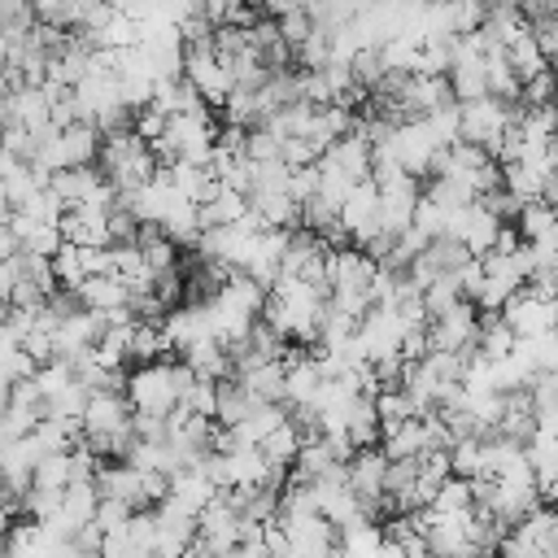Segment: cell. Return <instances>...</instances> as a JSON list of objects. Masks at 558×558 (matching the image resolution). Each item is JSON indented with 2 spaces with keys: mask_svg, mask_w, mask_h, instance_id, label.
Masks as SVG:
<instances>
[{
  "mask_svg": "<svg viewBox=\"0 0 558 558\" xmlns=\"http://www.w3.org/2000/svg\"><path fill=\"white\" fill-rule=\"evenodd\" d=\"M327 296L318 283L279 270V279L270 283V301H266V318L292 340V344H318L323 323H327Z\"/></svg>",
  "mask_w": 558,
  "mask_h": 558,
  "instance_id": "cell-1",
  "label": "cell"
},
{
  "mask_svg": "<svg viewBox=\"0 0 558 558\" xmlns=\"http://www.w3.org/2000/svg\"><path fill=\"white\" fill-rule=\"evenodd\" d=\"M192 379H196V371H192L187 357H179V362H161V357L157 362H140L126 375V397L144 414H170V410H179V401H183Z\"/></svg>",
  "mask_w": 558,
  "mask_h": 558,
  "instance_id": "cell-2",
  "label": "cell"
},
{
  "mask_svg": "<svg viewBox=\"0 0 558 558\" xmlns=\"http://www.w3.org/2000/svg\"><path fill=\"white\" fill-rule=\"evenodd\" d=\"M100 166L118 192H135L161 170V157L153 140H144L135 126H118V131H105L100 140Z\"/></svg>",
  "mask_w": 558,
  "mask_h": 558,
  "instance_id": "cell-3",
  "label": "cell"
},
{
  "mask_svg": "<svg viewBox=\"0 0 558 558\" xmlns=\"http://www.w3.org/2000/svg\"><path fill=\"white\" fill-rule=\"evenodd\" d=\"M214 144H218V126H214L209 109H201V113H170L166 131L153 140L161 166H174V161H209L214 157Z\"/></svg>",
  "mask_w": 558,
  "mask_h": 558,
  "instance_id": "cell-4",
  "label": "cell"
},
{
  "mask_svg": "<svg viewBox=\"0 0 558 558\" xmlns=\"http://www.w3.org/2000/svg\"><path fill=\"white\" fill-rule=\"evenodd\" d=\"M100 126H92L87 118L70 122V126H57L44 144H39V157L35 166L44 170H65V166H87V161H100Z\"/></svg>",
  "mask_w": 558,
  "mask_h": 558,
  "instance_id": "cell-5",
  "label": "cell"
},
{
  "mask_svg": "<svg viewBox=\"0 0 558 558\" xmlns=\"http://www.w3.org/2000/svg\"><path fill=\"white\" fill-rule=\"evenodd\" d=\"M514 105L519 100H501L493 92L488 96H475V100H462V140L484 144L488 153H497L501 140L514 126Z\"/></svg>",
  "mask_w": 558,
  "mask_h": 558,
  "instance_id": "cell-6",
  "label": "cell"
},
{
  "mask_svg": "<svg viewBox=\"0 0 558 558\" xmlns=\"http://www.w3.org/2000/svg\"><path fill=\"white\" fill-rule=\"evenodd\" d=\"M240 532H244V510L227 493H218L201 510V532H196L192 554H235L240 549Z\"/></svg>",
  "mask_w": 558,
  "mask_h": 558,
  "instance_id": "cell-7",
  "label": "cell"
},
{
  "mask_svg": "<svg viewBox=\"0 0 558 558\" xmlns=\"http://www.w3.org/2000/svg\"><path fill=\"white\" fill-rule=\"evenodd\" d=\"M388 466H392V458L384 453V445H362V449H353V458H349V480H353V488H357V497L366 501L371 514L392 510V497H388Z\"/></svg>",
  "mask_w": 558,
  "mask_h": 558,
  "instance_id": "cell-8",
  "label": "cell"
},
{
  "mask_svg": "<svg viewBox=\"0 0 558 558\" xmlns=\"http://www.w3.org/2000/svg\"><path fill=\"white\" fill-rule=\"evenodd\" d=\"M183 74L196 83V92H201L209 105H222V100L231 96V87H235V78H231V65L218 57V44H214V35H209V39H196V44H187V65H183Z\"/></svg>",
  "mask_w": 558,
  "mask_h": 558,
  "instance_id": "cell-9",
  "label": "cell"
},
{
  "mask_svg": "<svg viewBox=\"0 0 558 558\" xmlns=\"http://www.w3.org/2000/svg\"><path fill=\"white\" fill-rule=\"evenodd\" d=\"M379 209H384V196H379V183H375V179H362V183L344 196L340 227L349 231V240H353V244H366L371 235H379V231H384Z\"/></svg>",
  "mask_w": 558,
  "mask_h": 558,
  "instance_id": "cell-10",
  "label": "cell"
},
{
  "mask_svg": "<svg viewBox=\"0 0 558 558\" xmlns=\"http://www.w3.org/2000/svg\"><path fill=\"white\" fill-rule=\"evenodd\" d=\"M449 235H458L475 257H484V253L497 244V235H501V214H497L488 201H471V205L453 209Z\"/></svg>",
  "mask_w": 558,
  "mask_h": 558,
  "instance_id": "cell-11",
  "label": "cell"
},
{
  "mask_svg": "<svg viewBox=\"0 0 558 558\" xmlns=\"http://www.w3.org/2000/svg\"><path fill=\"white\" fill-rule=\"evenodd\" d=\"M501 318L519 331V336H541V331H554L558 327V301L536 292V288H519L506 305H501Z\"/></svg>",
  "mask_w": 558,
  "mask_h": 558,
  "instance_id": "cell-12",
  "label": "cell"
},
{
  "mask_svg": "<svg viewBox=\"0 0 558 558\" xmlns=\"http://www.w3.org/2000/svg\"><path fill=\"white\" fill-rule=\"evenodd\" d=\"M475 301H458L453 310L432 318V349H449V353H475L480 340V318H475Z\"/></svg>",
  "mask_w": 558,
  "mask_h": 558,
  "instance_id": "cell-13",
  "label": "cell"
},
{
  "mask_svg": "<svg viewBox=\"0 0 558 558\" xmlns=\"http://www.w3.org/2000/svg\"><path fill=\"white\" fill-rule=\"evenodd\" d=\"M405 318L397 314V305H371L366 310V318L357 323V336H362V349H366V357L375 362V357H388V353H401V344H405Z\"/></svg>",
  "mask_w": 558,
  "mask_h": 558,
  "instance_id": "cell-14",
  "label": "cell"
},
{
  "mask_svg": "<svg viewBox=\"0 0 558 558\" xmlns=\"http://www.w3.org/2000/svg\"><path fill=\"white\" fill-rule=\"evenodd\" d=\"M375 275H379V257H371L366 248L331 244V262H327L331 292H371Z\"/></svg>",
  "mask_w": 558,
  "mask_h": 558,
  "instance_id": "cell-15",
  "label": "cell"
},
{
  "mask_svg": "<svg viewBox=\"0 0 558 558\" xmlns=\"http://www.w3.org/2000/svg\"><path fill=\"white\" fill-rule=\"evenodd\" d=\"M288 362V405L305 410V405H318L323 388H327V371L318 362V353H283Z\"/></svg>",
  "mask_w": 558,
  "mask_h": 558,
  "instance_id": "cell-16",
  "label": "cell"
},
{
  "mask_svg": "<svg viewBox=\"0 0 558 558\" xmlns=\"http://www.w3.org/2000/svg\"><path fill=\"white\" fill-rule=\"evenodd\" d=\"M196 532H201V519H196V514H187V510L161 501V510H157V554H166V558L192 554Z\"/></svg>",
  "mask_w": 558,
  "mask_h": 558,
  "instance_id": "cell-17",
  "label": "cell"
},
{
  "mask_svg": "<svg viewBox=\"0 0 558 558\" xmlns=\"http://www.w3.org/2000/svg\"><path fill=\"white\" fill-rule=\"evenodd\" d=\"M218 493H222V488L209 480V471H201V466H183V471L170 475V493H166V501L201 519V510H205Z\"/></svg>",
  "mask_w": 558,
  "mask_h": 558,
  "instance_id": "cell-18",
  "label": "cell"
},
{
  "mask_svg": "<svg viewBox=\"0 0 558 558\" xmlns=\"http://www.w3.org/2000/svg\"><path fill=\"white\" fill-rule=\"evenodd\" d=\"M96 484H100V497H118V501H126V506H148V484H144V471L140 466H131L126 458L122 462H100V471H96Z\"/></svg>",
  "mask_w": 558,
  "mask_h": 558,
  "instance_id": "cell-19",
  "label": "cell"
},
{
  "mask_svg": "<svg viewBox=\"0 0 558 558\" xmlns=\"http://www.w3.org/2000/svg\"><path fill=\"white\" fill-rule=\"evenodd\" d=\"M61 231L74 244H113V227H109V209L100 205H70L61 214Z\"/></svg>",
  "mask_w": 558,
  "mask_h": 558,
  "instance_id": "cell-20",
  "label": "cell"
},
{
  "mask_svg": "<svg viewBox=\"0 0 558 558\" xmlns=\"http://www.w3.org/2000/svg\"><path fill=\"white\" fill-rule=\"evenodd\" d=\"M78 301H83L87 310H105V314H109V310H122V305H135L126 279L113 275V270H105V275H87V279L78 283Z\"/></svg>",
  "mask_w": 558,
  "mask_h": 558,
  "instance_id": "cell-21",
  "label": "cell"
},
{
  "mask_svg": "<svg viewBox=\"0 0 558 558\" xmlns=\"http://www.w3.org/2000/svg\"><path fill=\"white\" fill-rule=\"evenodd\" d=\"M235 375L248 384V392H253L257 401H288V362H283V357L244 366V371H235Z\"/></svg>",
  "mask_w": 558,
  "mask_h": 558,
  "instance_id": "cell-22",
  "label": "cell"
},
{
  "mask_svg": "<svg viewBox=\"0 0 558 558\" xmlns=\"http://www.w3.org/2000/svg\"><path fill=\"white\" fill-rule=\"evenodd\" d=\"M166 170H170L174 187H179L183 196H192L196 205H205V201L222 187V179H218V170H214L209 161H174V166H166Z\"/></svg>",
  "mask_w": 558,
  "mask_h": 558,
  "instance_id": "cell-23",
  "label": "cell"
},
{
  "mask_svg": "<svg viewBox=\"0 0 558 558\" xmlns=\"http://www.w3.org/2000/svg\"><path fill=\"white\" fill-rule=\"evenodd\" d=\"M153 105H161L166 113H201L209 100L196 92V83H192L187 74H174V78H161V83H157Z\"/></svg>",
  "mask_w": 558,
  "mask_h": 558,
  "instance_id": "cell-24",
  "label": "cell"
},
{
  "mask_svg": "<svg viewBox=\"0 0 558 558\" xmlns=\"http://www.w3.org/2000/svg\"><path fill=\"white\" fill-rule=\"evenodd\" d=\"M519 344V331L501 318V310H488L484 318H480V340H475V353H484L488 362H497V357H506L510 349Z\"/></svg>",
  "mask_w": 558,
  "mask_h": 558,
  "instance_id": "cell-25",
  "label": "cell"
},
{
  "mask_svg": "<svg viewBox=\"0 0 558 558\" xmlns=\"http://www.w3.org/2000/svg\"><path fill=\"white\" fill-rule=\"evenodd\" d=\"M344 458L336 453V445L327 440V436H310L305 445H301V453H296V462H292V475L296 480H318V475H327L331 466H340Z\"/></svg>",
  "mask_w": 558,
  "mask_h": 558,
  "instance_id": "cell-26",
  "label": "cell"
},
{
  "mask_svg": "<svg viewBox=\"0 0 558 558\" xmlns=\"http://www.w3.org/2000/svg\"><path fill=\"white\" fill-rule=\"evenodd\" d=\"M222 113L235 126H257V122H266L270 105H266V92L262 87H231V96L222 100Z\"/></svg>",
  "mask_w": 558,
  "mask_h": 558,
  "instance_id": "cell-27",
  "label": "cell"
},
{
  "mask_svg": "<svg viewBox=\"0 0 558 558\" xmlns=\"http://www.w3.org/2000/svg\"><path fill=\"white\" fill-rule=\"evenodd\" d=\"M183 357L192 362L196 375H209V379H222L227 366H231V349H227L218 336H201V340H192V344L183 349Z\"/></svg>",
  "mask_w": 558,
  "mask_h": 558,
  "instance_id": "cell-28",
  "label": "cell"
},
{
  "mask_svg": "<svg viewBox=\"0 0 558 558\" xmlns=\"http://www.w3.org/2000/svg\"><path fill=\"white\" fill-rule=\"evenodd\" d=\"M244 214H248V196L222 183V187L201 205V227H227V222H235V218H244Z\"/></svg>",
  "mask_w": 558,
  "mask_h": 558,
  "instance_id": "cell-29",
  "label": "cell"
},
{
  "mask_svg": "<svg viewBox=\"0 0 558 558\" xmlns=\"http://www.w3.org/2000/svg\"><path fill=\"white\" fill-rule=\"evenodd\" d=\"M301 445H305V432H301V423L296 418H283L266 440H262V453L275 462V466H292L296 462V453H301Z\"/></svg>",
  "mask_w": 558,
  "mask_h": 558,
  "instance_id": "cell-30",
  "label": "cell"
},
{
  "mask_svg": "<svg viewBox=\"0 0 558 558\" xmlns=\"http://www.w3.org/2000/svg\"><path fill=\"white\" fill-rule=\"evenodd\" d=\"M283 418H288V414L279 410V401H257V405H253V410H248L240 423H231V427L240 432V440L262 445V440H266V436H270V432L283 423Z\"/></svg>",
  "mask_w": 558,
  "mask_h": 558,
  "instance_id": "cell-31",
  "label": "cell"
},
{
  "mask_svg": "<svg viewBox=\"0 0 558 558\" xmlns=\"http://www.w3.org/2000/svg\"><path fill=\"white\" fill-rule=\"evenodd\" d=\"M257 405V397L248 392V384L235 375V379H218V423H240L248 410Z\"/></svg>",
  "mask_w": 558,
  "mask_h": 558,
  "instance_id": "cell-32",
  "label": "cell"
},
{
  "mask_svg": "<svg viewBox=\"0 0 558 558\" xmlns=\"http://www.w3.org/2000/svg\"><path fill=\"white\" fill-rule=\"evenodd\" d=\"M506 57H510V65L519 70V78H532V74H541V70H549V57L541 52V44H536V35H532V26H527L523 35H514V39L506 44Z\"/></svg>",
  "mask_w": 558,
  "mask_h": 558,
  "instance_id": "cell-33",
  "label": "cell"
},
{
  "mask_svg": "<svg viewBox=\"0 0 558 558\" xmlns=\"http://www.w3.org/2000/svg\"><path fill=\"white\" fill-rule=\"evenodd\" d=\"M340 549L344 554H379V549H388V527H379L375 519L349 523V527H340Z\"/></svg>",
  "mask_w": 558,
  "mask_h": 558,
  "instance_id": "cell-34",
  "label": "cell"
},
{
  "mask_svg": "<svg viewBox=\"0 0 558 558\" xmlns=\"http://www.w3.org/2000/svg\"><path fill=\"white\" fill-rule=\"evenodd\" d=\"M52 266H57L61 288H74V292H78V283L92 275V270H87V248L74 244V240H61V248L52 253Z\"/></svg>",
  "mask_w": 558,
  "mask_h": 558,
  "instance_id": "cell-35",
  "label": "cell"
},
{
  "mask_svg": "<svg viewBox=\"0 0 558 558\" xmlns=\"http://www.w3.org/2000/svg\"><path fill=\"white\" fill-rule=\"evenodd\" d=\"M527 458H532V466H536V480H541V484L558 480V436H554V432L536 427V432L527 436Z\"/></svg>",
  "mask_w": 558,
  "mask_h": 558,
  "instance_id": "cell-36",
  "label": "cell"
},
{
  "mask_svg": "<svg viewBox=\"0 0 558 558\" xmlns=\"http://www.w3.org/2000/svg\"><path fill=\"white\" fill-rule=\"evenodd\" d=\"M353 74H357V83L366 87V92H379L384 83H388V61H384V48L379 44H366V48H357L353 52Z\"/></svg>",
  "mask_w": 558,
  "mask_h": 558,
  "instance_id": "cell-37",
  "label": "cell"
},
{
  "mask_svg": "<svg viewBox=\"0 0 558 558\" xmlns=\"http://www.w3.org/2000/svg\"><path fill=\"white\" fill-rule=\"evenodd\" d=\"M4 366H0V379H4V388H13V384H22V379H31L35 371H39V362L31 357V349L22 344V340H9L4 336Z\"/></svg>",
  "mask_w": 558,
  "mask_h": 558,
  "instance_id": "cell-38",
  "label": "cell"
},
{
  "mask_svg": "<svg viewBox=\"0 0 558 558\" xmlns=\"http://www.w3.org/2000/svg\"><path fill=\"white\" fill-rule=\"evenodd\" d=\"M427 196H436L445 209H462V205L480 201V192H475L466 179H458V174H436V179L427 183Z\"/></svg>",
  "mask_w": 558,
  "mask_h": 558,
  "instance_id": "cell-39",
  "label": "cell"
},
{
  "mask_svg": "<svg viewBox=\"0 0 558 558\" xmlns=\"http://www.w3.org/2000/svg\"><path fill=\"white\" fill-rule=\"evenodd\" d=\"M183 410H192V414H201V418H214L218 414V379H209V375H196L192 384H187V392H183V401H179Z\"/></svg>",
  "mask_w": 558,
  "mask_h": 558,
  "instance_id": "cell-40",
  "label": "cell"
},
{
  "mask_svg": "<svg viewBox=\"0 0 558 558\" xmlns=\"http://www.w3.org/2000/svg\"><path fill=\"white\" fill-rule=\"evenodd\" d=\"M126 541H131V558H148V554H157V514L135 510L131 523H126Z\"/></svg>",
  "mask_w": 558,
  "mask_h": 558,
  "instance_id": "cell-41",
  "label": "cell"
},
{
  "mask_svg": "<svg viewBox=\"0 0 558 558\" xmlns=\"http://www.w3.org/2000/svg\"><path fill=\"white\" fill-rule=\"evenodd\" d=\"M423 122L432 126V135L440 140V148H449V144H458V140H462V100H453V105H445V109H436V113H427Z\"/></svg>",
  "mask_w": 558,
  "mask_h": 558,
  "instance_id": "cell-42",
  "label": "cell"
},
{
  "mask_svg": "<svg viewBox=\"0 0 558 558\" xmlns=\"http://www.w3.org/2000/svg\"><path fill=\"white\" fill-rule=\"evenodd\" d=\"M523 105H554L558 100V70H541L532 78H523Z\"/></svg>",
  "mask_w": 558,
  "mask_h": 558,
  "instance_id": "cell-43",
  "label": "cell"
},
{
  "mask_svg": "<svg viewBox=\"0 0 558 558\" xmlns=\"http://www.w3.org/2000/svg\"><path fill=\"white\" fill-rule=\"evenodd\" d=\"M279 31H283V39L292 44V48H301L314 31H318V22H314V13H310V4L305 9H292V13H283L279 17Z\"/></svg>",
  "mask_w": 558,
  "mask_h": 558,
  "instance_id": "cell-44",
  "label": "cell"
},
{
  "mask_svg": "<svg viewBox=\"0 0 558 558\" xmlns=\"http://www.w3.org/2000/svg\"><path fill=\"white\" fill-rule=\"evenodd\" d=\"M166 122H170V113H166L161 105H144V109L131 113V126H135L144 140H157V135L166 131Z\"/></svg>",
  "mask_w": 558,
  "mask_h": 558,
  "instance_id": "cell-45",
  "label": "cell"
},
{
  "mask_svg": "<svg viewBox=\"0 0 558 558\" xmlns=\"http://www.w3.org/2000/svg\"><path fill=\"white\" fill-rule=\"evenodd\" d=\"M532 35H536L541 52H545L549 61H558V13H541V17H532Z\"/></svg>",
  "mask_w": 558,
  "mask_h": 558,
  "instance_id": "cell-46",
  "label": "cell"
},
{
  "mask_svg": "<svg viewBox=\"0 0 558 558\" xmlns=\"http://www.w3.org/2000/svg\"><path fill=\"white\" fill-rule=\"evenodd\" d=\"M0 13H4V31H26L35 22V4L31 0H0Z\"/></svg>",
  "mask_w": 558,
  "mask_h": 558,
  "instance_id": "cell-47",
  "label": "cell"
},
{
  "mask_svg": "<svg viewBox=\"0 0 558 558\" xmlns=\"http://www.w3.org/2000/svg\"><path fill=\"white\" fill-rule=\"evenodd\" d=\"M240 4H248V0H201V13L218 26V22H231L240 13Z\"/></svg>",
  "mask_w": 558,
  "mask_h": 558,
  "instance_id": "cell-48",
  "label": "cell"
},
{
  "mask_svg": "<svg viewBox=\"0 0 558 558\" xmlns=\"http://www.w3.org/2000/svg\"><path fill=\"white\" fill-rule=\"evenodd\" d=\"M541 501H549V506L558 510V480H549V484H541Z\"/></svg>",
  "mask_w": 558,
  "mask_h": 558,
  "instance_id": "cell-49",
  "label": "cell"
},
{
  "mask_svg": "<svg viewBox=\"0 0 558 558\" xmlns=\"http://www.w3.org/2000/svg\"><path fill=\"white\" fill-rule=\"evenodd\" d=\"M527 0H488V9H523Z\"/></svg>",
  "mask_w": 558,
  "mask_h": 558,
  "instance_id": "cell-50",
  "label": "cell"
},
{
  "mask_svg": "<svg viewBox=\"0 0 558 558\" xmlns=\"http://www.w3.org/2000/svg\"><path fill=\"white\" fill-rule=\"evenodd\" d=\"M248 4H266V0H248Z\"/></svg>",
  "mask_w": 558,
  "mask_h": 558,
  "instance_id": "cell-51",
  "label": "cell"
},
{
  "mask_svg": "<svg viewBox=\"0 0 558 558\" xmlns=\"http://www.w3.org/2000/svg\"><path fill=\"white\" fill-rule=\"evenodd\" d=\"M480 4H488V0H480Z\"/></svg>",
  "mask_w": 558,
  "mask_h": 558,
  "instance_id": "cell-52",
  "label": "cell"
}]
</instances>
